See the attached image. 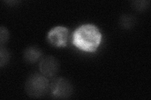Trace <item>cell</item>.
Here are the masks:
<instances>
[{
    "label": "cell",
    "instance_id": "277c9868",
    "mask_svg": "<svg viewBox=\"0 0 151 100\" xmlns=\"http://www.w3.org/2000/svg\"><path fill=\"white\" fill-rule=\"evenodd\" d=\"M69 33V30L66 27L55 26L49 31L47 40L52 46L56 48H64L68 45Z\"/></svg>",
    "mask_w": 151,
    "mask_h": 100
},
{
    "label": "cell",
    "instance_id": "8992f818",
    "mask_svg": "<svg viewBox=\"0 0 151 100\" xmlns=\"http://www.w3.org/2000/svg\"><path fill=\"white\" fill-rule=\"evenodd\" d=\"M42 51L36 46H30L25 50L23 58L30 63H34L39 60L42 56Z\"/></svg>",
    "mask_w": 151,
    "mask_h": 100
},
{
    "label": "cell",
    "instance_id": "ba28073f",
    "mask_svg": "<svg viewBox=\"0 0 151 100\" xmlns=\"http://www.w3.org/2000/svg\"><path fill=\"white\" fill-rule=\"evenodd\" d=\"M0 65H1V67H3V66L6 65L9 60V52L3 48V46L1 47V51H0Z\"/></svg>",
    "mask_w": 151,
    "mask_h": 100
},
{
    "label": "cell",
    "instance_id": "5b68a950",
    "mask_svg": "<svg viewBox=\"0 0 151 100\" xmlns=\"http://www.w3.org/2000/svg\"><path fill=\"white\" fill-rule=\"evenodd\" d=\"M59 69L58 61L52 56H47L41 59L39 63V70L41 74L47 78L53 77L58 73Z\"/></svg>",
    "mask_w": 151,
    "mask_h": 100
},
{
    "label": "cell",
    "instance_id": "30bf717a",
    "mask_svg": "<svg viewBox=\"0 0 151 100\" xmlns=\"http://www.w3.org/2000/svg\"><path fill=\"white\" fill-rule=\"evenodd\" d=\"M149 1H135L134 4H133V6H134V8L137 9H138L139 11H142L144 9H145V8H147V6L149 5Z\"/></svg>",
    "mask_w": 151,
    "mask_h": 100
},
{
    "label": "cell",
    "instance_id": "9c48e42d",
    "mask_svg": "<svg viewBox=\"0 0 151 100\" xmlns=\"http://www.w3.org/2000/svg\"><path fill=\"white\" fill-rule=\"evenodd\" d=\"M0 38H1V45L3 46L4 43L8 41L9 38V32L7 30L6 28L4 26H1V29H0Z\"/></svg>",
    "mask_w": 151,
    "mask_h": 100
},
{
    "label": "cell",
    "instance_id": "7a4b0ae2",
    "mask_svg": "<svg viewBox=\"0 0 151 100\" xmlns=\"http://www.w3.org/2000/svg\"><path fill=\"white\" fill-rule=\"evenodd\" d=\"M25 89L28 96L35 98H40L50 90L49 81L42 74L35 73L27 80Z\"/></svg>",
    "mask_w": 151,
    "mask_h": 100
},
{
    "label": "cell",
    "instance_id": "52a82bcc",
    "mask_svg": "<svg viewBox=\"0 0 151 100\" xmlns=\"http://www.w3.org/2000/svg\"><path fill=\"white\" fill-rule=\"evenodd\" d=\"M120 25L125 30H129L134 27L136 23V18L132 15H124L120 17Z\"/></svg>",
    "mask_w": 151,
    "mask_h": 100
},
{
    "label": "cell",
    "instance_id": "3957f363",
    "mask_svg": "<svg viewBox=\"0 0 151 100\" xmlns=\"http://www.w3.org/2000/svg\"><path fill=\"white\" fill-rule=\"evenodd\" d=\"M50 90L54 98L65 99L71 96L73 88L69 80L64 78H58L52 82L50 84Z\"/></svg>",
    "mask_w": 151,
    "mask_h": 100
},
{
    "label": "cell",
    "instance_id": "6da1fadb",
    "mask_svg": "<svg viewBox=\"0 0 151 100\" xmlns=\"http://www.w3.org/2000/svg\"><path fill=\"white\" fill-rule=\"evenodd\" d=\"M102 34L99 28L91 23L84 24L74 30L72 43L79 50L86 53H94L100 46Z\"/></svg>",
    "mask_w": 151,
    "mask_h": 100
}]
</instances>
